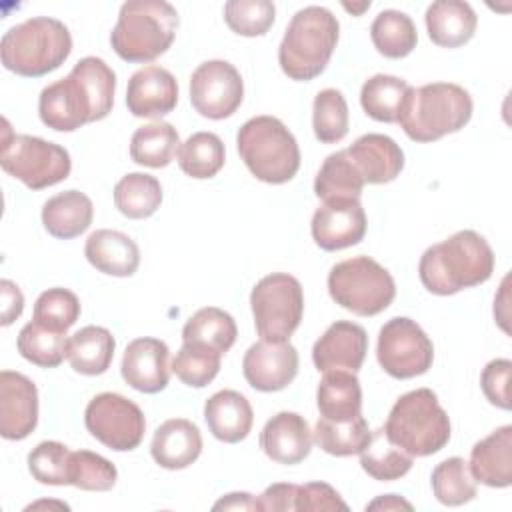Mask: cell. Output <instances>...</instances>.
Here are the masks:
<instances>
[{"label":"cell","instance_id":"obj_26","mask_svg":"<svg viewBox=\"0 0 512 512\" xmlns=\"http://www.w3.org/2000/svg\"><path fill=\"white\" fill-rule=\"evenodd\" d=\"M204 420L214 438L226 444H236L250 434L254 412L244 394L236 390H220L206 400Z\"/></svg>","mask_w":512,"mask_h":512},{"label":"cell","instance_id":"obj_54","mask_svg":"<svg viewBox=\"0 0 512 512\" xmlns=\"http://www.w3.org/2000/svg\"><path fill=\"white\" fill-rule=\"evenodd\" d=\"M50 508V506H58V508H64V510H68V504H64V502H46V500H42V502H36V504H30V506H26V510H36V508Z\"/></svg>","mask_w":512,"mask_h":512},{"label":"cell","instance_id":"obj_52","mask_svg":"<svg viewBox=\"0 0 512 512\" xmlns=\"http://www.w3.org/2000/svg\"><path fill=\"white\" fill-rule=\"evenodd\" d=\"M214 510H260L258 498H254L248 492H232L220 498L214 506Z\"/></svg>","mask_w":512,"mask_h":512},{"label":"cell","instance_id":"obj_7","mask_svg":"<svg viewBox=\"0 0 512 512\" xmlns=\"http://www.w3.org/2000/svg\"><path fill=\"white\" fill-rule=\"evenodd\" d=\"M384 432L412 458L430 456L448 444L450 418L430 388H416L394 402Z\"/></svg>","mask_w":512,"mask_h":512},{"label":"cell","instance_id":"obj_32","mask_svg":"<svg viewBox=\"0 0 512 512\" xmlns=\"http://www.w3.org/2000/svg\"><path fill=\"white\" fill-rule=\"evenodd\" d=\"M410 84L398 76L374 74L362 84L360 104L376 122H398Z\"/></svg>","mask_w":512,"mask_h":512},{"label":"cell","instance_id":"obj_39","mask_svg":"<svg viewBox=\"0 0 512 512\" xmlns=\"http://www.w3.org/2000/svg\"><path fill=\"white\" fill-rule=\"evenodd\" d=\"M224 144L214 132H196L178 148V166L190 178H212L224 166Z\"/></svg>","mask_w":512,"mask_h":512},{"label":"cell","instance_id":"obj_16","mask_svg":"<svg viewBox=\"0 0 512 512\" xmlns=\"http://www.w3.org/2000/svg\"><path fill=\"white\" fill-rule=\"evenodd\" d=\"M312 238L328 252L358 244L366 234V214L360 200H324L312 216Z\"/></svg>","mask_w":512,"mask_h":512},{"label":"cell","instance_id":"obj_14","mask_svg":"<svg viewBox=\"0 0 512 512\" xmlns=\"http://www.w3.org/2000/svg\"><path fill=\"white\" fill-rule=\"evenodd\" d=\"M244 98L240 72L226 60L202 62L190 76V102L194 110L210 120L232 116Z\"/></svg>","mask_w":512,"mask_h":512},{"label":"cell","instance_id":"obj_28","mask_svg":"<svg viewBox=\"0 0 512 512\" xmlns=\"http://www.w3.org/2000/svg\"><path fill=\"white\" fill-rule=\"evenodd\" d=\"M92 200L80 190H64L48 198L42 206V224L54 238L70 240L86 232L92 224Z\"/></svg>","mask_w":512,"mask_h":512},{"label":"cell","instance_id":"obj_24","mask_svg":"<svg viewBox=\"0 0 512 512\" xmlns=\"http://www.w3.org/2000/svg\"><path fill=\"white\" fill-rule=\"evenodd\" d=\"M468 468L476 482L490 488L512 484V426L504 424L474 444Z\"/></svg>","mask_w":512,"mask_h":512},{"label":"cell","instance_id":"obj_15","mask_svg":"<svg viewBox=\"0 0 512 512\" xmlns=\"http://www.w3.org/2000/svg\"><path fill=\"white\" fill-rule=\"evenodd\" d=\"M242 372L254 390H284L298 374V352L288 340H260L246 350L242 358Z\"/></svg>","mask_w":512,"mask_h":512},{"label":"cell","instance_id":"obj_51","mask_svg":"<svg viewBox=\"0 0 512 512\" xmlns=\"http://www.w3.org/2000/svg\"><path fill=\"white\" fill-rule=\"evenodd\" d=\"M0 292H2V326H10L24 310V296L12 280H2Z\"/></svg>","mask_w":512,"mask_h":512},{"label":"cell","instance_id":"obj_6","mask_svg":"<svg viewBox=\"0 0 512 512\" xmlns=\"http://www.w3.org/2000/svg\"><path fill=\"white\" fill-rule=\"evenodd\" d=\"M178 12L164 0H130L120 6L110 34L114 52L126 62H152L176 36Z\"/></svg>","mask_w":512,"mask_h":512},{"label":"cell","instance_id":"obj_17","mask_svg":"<svg viewBox=\"0 0 512 512\" xmlns=\"http://www.w3.org/2000/svg\"><path fill=\"white\" fill-rule=\"evenodd\" d=\"M38 424L36 384L12 370L0 372V434L6 440H24Z\"/></svg>","mask_w":512,"mask_h":512},{"label":"cell","instance_id":"obj_13","mask_svg":"<svg viewBox=\"0 0 512 512\" xmlns=\"http://www.w3.org/2000/svg\"><path fill=\"white\" fill-rule=\"evenodd\" d=\"M84 424L98 442L116 452L138 448L146 430L140 406L116 392L94 396L84 410Z\"/></svg>","mask_w":512,"mask_h":512},{"label":"cell","instance_id":"obj_19","mask_svg":"<svg viewBox=\"0 0 512 512\" xmlns=\"http://www.w3.org/2000/svg\"><path fill=\"white\" fill-rule=\"evenodd\" d=\"M178 102V82L170 70L148 64L136 70L126 88L128 112L136 118H160L170 114Z\"/></svg>","mask_w":512,"mask_h":512},{"label":"cell","instance_id":"obj_44","mask_svg":"<svg viewBox=\"0 0 512 512\" xmlns=\"http://www.w3.org/2000/svg\"><path fill=\"white\" fill-rule=\"evenodd\" d=\"M118 470L116 466L90 450H76L70 456V474L68 484L88 492H106L116 484Z\"/></svg>","mask_w":512,"mask_h":512},{"label":"cell","instance_id":"obj_48","mask_svg":"<svg viewBox=\"0 0 512 512\" xmlns=\"http://www.w3.org/2000/svg\"><path fill=\"white\" fill-rule=\"evenodd\" d=\"M510 374L512 362L506 358H496L484 366L480 376V386L486 400L502 410H510Z\"/></svg>","mask_w":512,"mask_h":512},{"label":"cell","instance_id":"obj_25","mask_svg":"<svg viewBox=\"0 0 512 512\" xmlns=\"http://www.w3.org/2000/svg\"><path fill=\"white\" fill-rule=\"evenodd\" d=\"M86 260L102 274L126 278L138 270L140 250L136 242L118 230H96L84 244Z\"/></svg>","mask_w":512,"mask_h":512},{"label":"cell","instance_id":"obj_2","mask_svg":"<svg viewBox=\"0 0 512 512\" xmlns=\"http://www.w3.org/2000/svg\"><path fill=\"white\" fill-rule=\"evenodd\" d=\"M494 272V252L484 236L460 230L424 250L418 276L436 296H452L464 288L484 284Z\"/></svg>","mask_w":512,"mask_h":512},{"label":"cell","instance_id":"obj_38","mask_svg":"<svg viewBox=\"0 0 512 512\" xmlns=\"http://www.w3.org/2000/svg\"><path fill=\"white\" fill-rule=\"evenodd\" d=\"M370 436L372 432L362 414L348 422H330L320 416L312 432V440L318 444V448L332 456L360 454L370 442Z\"/></svg>","mask_w":512,"mask_h":512},{"label":"cell","instance_id":"obj_40","mask_svg":"<svg viewBox=\"0 0 512 512\" xmlns=\"http://www.w3.org/2000/svg\"><path fill=\"white\" fill-rule=\"evenodd\" d=\"M18 352L28 362L40 368H56L66 358L68 338L66 332L50 330L40 322H28L18 334Z\"/></svg>","mask_w":512,"mask_h":512},{"label":"cell","instance_id":"obj_50","mask_svg":"<svg viewBox=\"0 0 512 512\" xmlns=\"http://www.w3.org/2000/svg\"><path fill=\"white\" fill-rule=\"evenodd\" d=\"M296 494H298V484H288V482L270 484L258 498L260 510H268V512L296 510Z\"/></svg>","mask_w":512,"mask_h":512},{"label":"cell","instance_id":"obj_27","mask_svg":"<svg viewBox=\"0 0 512 512\" xmlns=\"http://www.w3.org/2000/svg\"><path fill=\"white\" fill-rule=\"evenodd\" d=\"M424 18L430 40L442 48L464 46L478 26L476 12L462 0H436L428 6Z\"/></svg>","mask_w":512,"mask_h":512},{"label":"cell","instance_id":"obj_43","mask_svg":"<svg viewBox=\"0 0 512 512\" xmlns=\"http://www.w3.org/2000/svg\"><path fill=\"white\" fill-rule=\"evenodd\" d=\"M222 354L210 346L184 342L172 360V372L192 388L208 386L220 372Z\"/></svg>","mask_w":512,"mask_h":512},{"label":"cell","instance_id":"obj_33","mask_svg":"<svg viewBox=\"0 0 512 512\" xmlns=\"http://www.w3.org/2000/svg\"><path fill=\"white\" fill-rule=\"evenodd\" d=\"M362 188L364 180L356 170L354 162L350 160L346 148L328 154L314 180V194L322 202L336 198L360 200Z\"/></svg>","mask_w":512,"mask_h":512},{"label":"cell","instance_id":"obj_22","mask_svg":"<svg viewBox=\"0 0 512 512\" xmlns=\"http://www.w3.org/2000/svg\"><path fill=\"white\" fill-rule=\"evenodd\" d=\"M364 184L392 182L404 168L402 148L386 134H364L346 148Z\"/></svg>","mask_w":512,"mask_h":512},{"label":"cell","instance_id":"obj_29","mask_svg":"<svg viewBox=\"0 0 512 512\" xmlns=\"http://www.w3.org/2000/svg\"><path fill=\"white\" fill-rule=\"evenodd\" d=\"M320 416L330 422H348L362 414V388L354 372H324L316 390Z\"/></svg>","mask_w":512,"mask_h":512},{"label":"cell","instance_id":"obj_18","mask_svg":"<svg viewBox=\"0 0 512 512\" xmlns=\"http://www.w3.org/2000/svg\"><path fill=\"white\" fill-rule=\"evenodd\" d=\"M368 352L366 330L348 320H338L316 340L312 348L314 366L320 372H358Z\"/></svg>","mask_w":512,"mask_h":512},{"label":"cell","instance_id":"obj_55","mask_svg":"<svg viewBox=\"0 0 512 512\" xmlns=\"http://www.w3.org/2000/svg\"><path fill=\"white\" fill-rule=\"evenodd\" d=\"M344 8L348 10V12H352V14H360L362 10H366V8H370V2H362L360 6H354V4H344Z\"/></svg>","mask_w":512,"mask_h":512},{"label":"cell","instance_id":"obj_34","mask_svg":"<svg viewBox=\"0 0 512 512\" xmlns=\"http://www.w3.org/2000/svg\"><path fill=\"white\" fill-rule=\"evenodd\" d=\"M238 328L234 318L216 306H206L194 312L184 328H182V342H196L214 348L216 352L224 354L236 342Z\"/></svg>","mask_w":512,"mask_h":512},{"label":"cell","instance_id":"obj_12","mask_svg":"<svg viewBox=\"0 0 512 512\" xmlns=\"http://www.w3.org/2000/svg\"><path fill=\"white\" fill-rule=\"evenodd\" d=\"M376 358L388 376L408 380L430 370L434 346L414 320L396 316L390 318L378 332Z\"/></svg>","mask_w":512,"mask_h":512},{"label":"cell","instance_id":"obj_45","mask_svg":"<svg viewBox=\"0 0 512 512\" xmlns=\"http://www.w3.org/2000/svg\"><path fill=\"white\" fill-rule=\"evenodd\" d=\"M276 18V6L270 0H230L224 4L228 28L240 36H262Z\"/></svg>","mask_w":512,"mask_h":512},{"label":"cell","instance_id":"obj_1","mask_svg":"<svg viewBox=\"0 0 512 512\" xmlns=\"http://www.w3.org/2000/svg\"><path fill=\"white\" fill-rule=\"evenodd\" d=\"M116 92L114 70L96 56L74 64L70 74L46 86L38 98L40 120L58 132H74L110 114Z\"/></svg>","mask_w":512,"mask_h":512},{"label":"cell","instance_id":"obj_47","mask_svg":"<svg viewBox=\"0 0 512 512\" xmlns=\"http://www.w3.org/2000/svg\"><path fill=\"white\" fill-rule=\"evenodd\" d=\"M80 318V300L66 288L44 290L34 304V320L58 332H66Z\"/></svg>","mask_w":512,"mask_h":512},{"label":"cell","instance_id":"obj_49","mask_svg":"<svg viewBox=\"0 0 512 512\" xmlns=\"http://www.w3.org/2000/svg\"><path fill=\"white\" fill-rule=\"evenodd\" d=\"M296 510H348V504L326 482H308L298 486Z\"/></svg>","mask_w":512,"mask_h":512},{"label":"cell","instance_id":"obj_30","mask_svg":"<svg viewBox=\"0 0 512 512\" xmlns=\"http://www.w3.org/2000/svg\"><path fill=\"white\" fill-rule=\"evenodd\" d=\"M116 340L108 328L84 326L68 338L66 358L84 376L104 374L114 358Z\"/></svg>","mask_w":512,"mask_h":512},{"label":"cell","instance_id":"obj_46","mask_svg":"<svg viewBox=\"0 0 512 512\" xmlns=\"http://www.w3.org/2000/svg\"><path fill=\"white\" fill-rule=\"evenodd\" d=\"M70 456L66 444L56 440H44L28 454V470L34 480L50 486H68Z\"/></svg>","mask_w":512,"mask_h":512},{"label":"cell","instance_id":"obj_23","mask_svg":"<svg viewBox=\"0 0 512 512\" xmlns=\"http://www.w3.org/2000/svg\"><path fill=\"white\" fill-rule=\"evenodd\" d=\"M200 452L202 434L198 426L186 418H170L162 422L150 444L154 462L166 470L188 468L198 460Z\"/></svg>","mask_w":512,"mask_h":512},{"label":"cell","instance_id":"obj_53","mask_svg":"<svg viewBox=\"0 0 512 512\" xmlns=\"http://www.w3.org/2000/svg\"><path fill=\"white\" fill-rule=\"evenodd\" d=\"M366 510H412V504L398 494H384L372 500Z\"/></svg>","mask_w":512,"mask_h":512},{"label":"cell","instance_id":"obj_10","mask_svg":"<svg viewBox=\"0 0 512 512\" xmlns=\"http://www.w3.org/2000/svg\"><path fill=\"white\" fill-rule=\"evenodd\" d=\"M0 166L30 190H42L66 180L72 160L60 144L30 134H12L4 122Z\"/></svg>","mask_w":512,"mask_h":512},{"label":"cell","instance_id":"obj_9","mask_svg":"<svg viewBox=\"0 0 512 512\" xmlns=\"http://www.w3.org/2000/svg\"><path fill=\"white\" fill-rule=\"evenodd\" d=\"M328 292L336 304L356 316H376L384 312L394 296L392 274L370 256H354L332 266Z\"/></svg>","mask_w":512,"mask_h":512},{"label":"cell","instance_id":"obj_37","mask_svg":"<svg viewBox=\"0 0 512 512\" xmlns=\"http://www.w3.org/2000/svg\"><path fill=\"white\" fill-rule=\"evenodd\" d=\"M370 38L382 56L404 58L416 48L418 32L408 14L400 10H382L370 26Z\"/></svg>","mask_w":512,"mask_h":512},{"label":"cell","instance_id":"obj_3","mask_svg":"<svg viewBox=\"0 0 512 512\" xmlns=\"http://www.w3.org/2000/svg\"><path fill=\"white\" fill-rule=\"evenodd\" d=\"M468 90L452 82H432L408 88L398 124L414 142H434L462 130L472 118Z\"/></svg>","mask_w":512,"mask_h":512},{"label":"cell","instance_id":"obj_5","mask_svg":"<svg viewBox=\"0 0 512 512\" xmlns=\"http://www.w3.org/2000/svg\"><path fill=\"white\" fill-rule=\"evenodd\" d=\"M72 52L70 30L56 18L36 16L12 26L0 42L6 70L38 78L56 70Z\"/></svg>","mask_w":512,"mask_h":512},{"label":"cell","instance_id":"obj_42","mask_svg":"<svg viewBox=\"0 0 512 512\" xmlns=\"http://www.w3.org/2000/svg\"><path fill=\"white\" fill-rule=\"evenodd\" d=\"M314 136L322 144L340 142L348 134V104L340 90L324 88L316 94L312 106Z\"/></svg>","mask_w":512,"mask_h":512},{"label":"cell","instance_id":"obj_21","mask_svg":"<svg viewBox=\"0 0 512 512\" xmlns=\"http://www.w3.org/2000/svg\"><path fill=\"white\" fill-rule=\"evenodd\" d=\"M260 448L278 464H298L312 450V430L304 416L296 412H278L260 432Z\"/></svg>","mask_w":512,"mask_h":512},{"label":"cell","instance_id":"obj_36","mask_svg":"<svg viewBox=\"0 0 512 512\" xmlns=\"http://www.w3.org/2000/svg\"><path fill=\"white\" fill-rule=\"evenodd\" d=\"M362 470L380 482H392L408 474L412 468V456L396 446L384 432V426L372 432L370 442L360 452Z\"/></svg>","mask_w":512,"mask_h":512},{"label":"cell","instance_id":"obj_11","mask_svg":"<svg viewBox=\"0 0 512 512\" xmlns=\"http://www.w3.org/2000/svg\"><path fill=\"white\" fill-rule=\"evenodd\" d=\"M250 306L260 340L284 342L300 326L304 292L294 276L272 272L260 278L252 288Z\"/></svg>","mask_w":512,"mask_h":512},{"label":"cell","instance_id":"obj_31","mask_svg":"<svg viewBox=\"0 0 512 512\" xmlns=\"http://www.w3.org/2000/svg\"><path fill=\"white\" fill-rule=\"evenodd\" d=\"M180 136L170 122H150L132 134L130 158L148 168H164L178 154Z\"/></svg>","mask_w":512,"mask_h":512},{"label":"cell","instance_id":"obj_8","mask_svg":"<svg viewBox=\"0 0 512 512\" xmlns=\"http://www.w3.org/2000/svg\"><path fill=\"white\" fill-rule=\"evenodd\" d=\"M246 168L266 184H284L300 168V148L294 134L274 116H254L236 136Z\"/></svg>","mask_w":512,"mask_h":512},{"label":"cell","instance_id":"obj_35","mask_svg":"<svg viewBox=\"0 0 512 512\" xmlns=\"http://www.w3.org/2000/svg\"><path fill=\"white\" fill-rule=\"evenodd\" d=\"M114 204L126 218H148L162 204V186L150 174L130 172L116 182Z\"/></svg>","mask_w":512,"mask_h":512},{"label":"cell","instance_id":"obj_41","mask_svg":"<svg viewBox=\"0 0 512 512\" xmlns=\"http://www.w3.org/2000/svg\"><path fill=\"white\" fill-rule=\"evenodd\" d=\"M432 492L444 506H462L476 496V480L468 468V462L460 456L442 460L432 470Z\"/></svg>","mask_w":512,"mask_h":512},{"label":"cell","instance_id":"obj_20","mask_svg":"<svg viewBox=\"0 0 512 512\" xmlns=\"http://www.w3.org/2000/svg\"><path fill=\"white\" fill-rule=\"evenodd\" d=\"M168 346L160 338H136L132 340L122 356V378L134 390L144 394H156L168 386Z\"/></svg>","mask_w":512,"mask_h":512},{"label":"cell","instance_id":"obj_4","mask_svg":"<svg viewBox=\"0 0 512 512\" xmlns=\"http://www.w3.org/2000/svg\"><path fill=\"white\" fill-rule=\"evenodd\" d=\"M340 24L324 6L298 10L286 26L278 48L282 72L298 82L320 76L338 44Z\"/></svg>","mask_w":512,"mask_h":512}]
</instances>
